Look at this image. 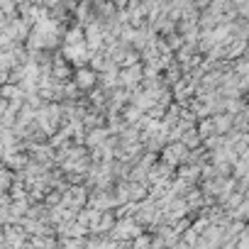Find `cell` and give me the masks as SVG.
<instances>
[{
	"instance_id": "obj_1",
	"label": "cell",
	"mask_w": 249,
	"mask_h": 249,
	"mask_svg": "<svg viewBox=\"0 0 249 249\" xmlns=\"http://www.w3.org/2000/svg\"><path fill=\"white\" fill-rule=\"evenodd\" d=\"M73 83H76L81 90L88 93L90 88L98 86V71L90 69V66H76V71H73Z\"/></svg>"
},
{
	"instance_id": "obj_2",
	"label": "cell",
	"mask_w": 249,
	"mask_h": 249,
	"mask_svg": "<svg viewBox=\"0 0 249 249\" xmlns=\"http://www.w3.org/2000/svg\"><path fill=\"white\" fill-rule=\"evenodd\" d=\"M186 157H188V154H186V144H183V142H174V144H166V147H164V152H161V159H164L166 164H171V166L181 164V161H183Z\"/></svg>"
},
{
	"instance_id": "obj_3",
	"label": "cell",
	"mask_w": 249,
	"mask_h": 249,
	"mask_svg": "<svg viewBox=\"0 0 249 249\" xmlns=\"http://www.w3.org/2000/svg\"><path fill=\"white\" fill-rule=\"evenodd\" d=\"M107 137H110V130H107V127H93L90 132H86V147L95 149V147L105 144Z\"/></svg>"
},
{
	"instance_id": "obj_4",
	"label": "cell",
	"mask_w": 249,
	"mask_h": 249,
	"mask_svg": "<svg viewBox=\"0 0 249 249\" xmlns=\"http://www.w3.org/2000/svg\"><path fill=\"white\" fill-rule=\"evenodd\" d=\"M78 42H86V30L81 25L64 32V44H78Z\"/></svg>"
},
{
	"instance_id": "obj_5",
	"label": "cell",
	"mask_w": 249,
	"mask_h": 249,
	"mask_svg": "<svg viewBox=\"0 0 249 249\" xmlns=\"http://www.w3.org/2000/svg\"><path fill=\"white\" fill-rule=\"evenodd\" d=\"M32 3H39V0H32Z\"/></svg>"
}]
</instances>
